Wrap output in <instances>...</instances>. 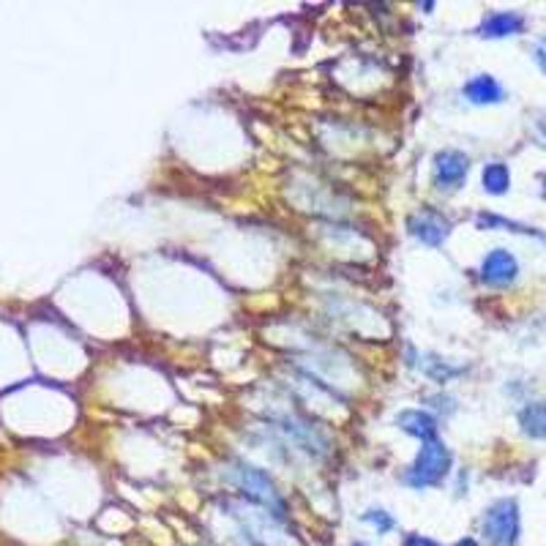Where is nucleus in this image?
Returning a JSON list of instances; mask_svg holds the SVG:
<instances>
[{"label":"nucleus","instance_id":"nucleus-1","mask_svg":"<svg viewBox=\"0 0 546 546\" xmlns=\"http://www.w3.org/2000/svg\"><path fill=\"white\" fill-rule=\"evenodd\" d=\"M448 470H451V451L440 440H429L424 442L415 465L407 470L404 481L415 489H427V487H437L448 475Z\"/></svg>","mask_w":546,"mask_h":546},{"label":"nucleus","instance_id":"nucleus-12","mask_svg":"<svg viewBox=\"0 0 546 546\" xmlns=\"http://www.w3.org/2000/svg\"><path fill=\"white\" fill-rule=\"evenodd\" d=\"M475 227H478V230L505 227V230H511V233H530V235H535V230L525 227V224H517V221H505V219H500V216H492V213H481V216L475 219Z\"/></svg>","mask_w":546,"mask_h":546},{"label":"nucleus","instance_id":"nucleus-4","mask_svg":"<svg viewBox=\"0 0 546 546\" xmlns=\"http://www.w3.org/2000/svg\"><path fill=\"white\" fill-rule=\"evenodd\" d=\"M407 224H410V233L427 246H440L448 238V233H451V221L440 216L437 211H429V208L410 216Z\"/></svg>","mask_w":546,"mask_h":546},{"label":"nucleus","instance_id":"nucleus-14","mask_svg":"<svg viewBox=\"0 0 546 546\" xmlns=\"http://www.w3.org/2000/svg\"><path fill=\"white\" fill-rule=\"evenodd\" d=\"M402 546H440L437 541L427 538V535H407Z\"/></svg>","mask_w":546,"mask_h":546},{"label":"nucleus","instance_id":"nucleus-13","mask_svg":"<svg viewBox=\"0 0 546 546\" xmlns=\"http://www.w3.org/2000/svg\"><path fill=\"white\" fill-rule=\"evenodd\" d=\"M364 522H372L377 527V533H391L394 530V519L385 511H366Z\"/></svg>","mask_w":546,"mask_h":546},{"label":"nucleus","instance_id":"nucleus-17","mask_svg":"<svg viewBox=\"0 0 546 546\" xmlns=\"http://www.w3.org/2000/svg\"><path fill=\"white\" fill-rule=\"evenodd\" d=\"M352 546H369L366 541H356V543H352Z\"/></svg>","mask_w":546,"mask_h":546},{"label":"nucleus","instance_id":"nucleus-10","mask_svg":"<svg viewBox=\"0 0 546 546\" xmlns=\"http://www.w3.org/2000/svg\"><path fill=\"white\" fill-rule=\"evenodd\" d=\"M519 427L527 437H546V402H533L519 412Z\"/></svg>","mask_w":546,"mask_h":546},{"label":"nucleus","instance_id":"nucleus-6","mask_svg":"<svg viewBox=\"0 0 546 546\" xmlns=\"http://www.w3.org/2000/svg\"><path fill=\"white\" fill-rule=\"evenodd\" d=\"M467 170H470V162L459 150H440L434 156V175H437V183L445 188H457L465 181Z\"/></svg>","mask_w":546,"mask_h":546},{"label":"nucleus","instance_id":"nucleus-8","mask_svg":"<svg viewBox=\"0 0 546 546\" xmlns=\"http://www.w3.org/2000/svg\"><path fill=\"white\" fill-rule=\"evenodd\" d=\"M396 427L402 432L412 434V437L424 440V442L434 440V434H437V421L432 419L429 412H424V410H404V412H399L396 415Z\"/></svg>","mask_w":546,"mask_h":546},{"label":"nucleus","instance_id":"nucleus-2","mask_svg":"<svg viewBox=\"0 0 546 546\" xmlns=\"http://www.w3.org/2000/svg\"><path fill=\"white\" fill-rule=\"evenodd\" d=\"M230 481L249 500H254V503H260L263 508H268V513H273L276 519L284 517V500H281L279 489L273 487V481L263 470L249 467V465H238L230 473Z\"/></svg>","mask_w":546,"mask_h":546},{"label":"nucleus","instance_id":"nucleus-5","mask_svg":"<svg viewBox=\"0 0 546 546\" xmlns=\"http://www.w3.org/2000/svg\"><path fill=\"white\" fill-rule=\"evenodd\" d=\"M517 273H519L517 257H513L511 251H505V249L489 251L484 265H481V279H484L487 284H492V287H505V284H511L513 279H517Z\"/></svg>","mask_w":546,"mask_h":546},{"label":"nucleus","instance_id":"nucleus-3","mask_svg":"<svg viewBox=\"0 0 546 546\" xmlns=\"http://www.w3.org/2000/svg\"><path fill=\"white\" fill-rule=\"evenodd\" d=\"M484 535L495 546H517L519 541V505L517 500H497L487 508L484 522H481Z\"/></svg>","mask_w":546,"mask_h":546},{"label":"nucleus","instance_id":"nucleus-11","mask_svg":"<svg viewBox=\"0 0 546 546\" xmlns=\"http://www.w3.org/2000/svg\"><path fill=\"white\" fill-rule=\"evenodd\" d=\"M481 183H484V188L489 191V195H505L508 186H511V173L505 165L500 162H492L484 167V173H481Z\"/></svg>","mask_w":546,"mask_h":546},{"label":"nucleus","instance_id":"nucleus-15","mask_svg":"<svg viewBox=\"0 0 546 546\" xmlns=\"http://www.w3.org/2000/svg\"><path fill=\"white\" fill-rule=\"evenodd\" d=\"M535 60H538V66H541L543 74H546V50H535Z\"/></svg>","mask_w":546,"mask_h":546},{"label":"nucleus","instance_id":"nucleus-16","mask_svg":"<svg viewBox=\"0 0 546 546\" xmlns=\"http://www.w3.org/2000/svg\"><path fill=\"white\" fill-rule=\"evenodd\" d=\"M454 546H478V543H475L473 538H462V541H457Z\"/></svg>","mask_w":546,"mask_h":546},{"label":"nucleus","instance_id":"nucleus-7","mask_svg":"<svg viewBox=\"0 0 546 546\" xmlns=\"http://www.w3.org/2000/svg\"><path fill=\"white\" fill-rule=\"evenodd\" d=\"M522 27H525V17L513 14V12H495L481 22L478 34L484 39H505V36L519 34Z\"/></svg>","mask_w":546,"mask_h":546},{"label":"nucleus","instance_id":"nucleus-9","mask_svg":"<svg viewBox=\"0 0 546 546\" xmlns=\"http://www.w3.org/2000/svg\"><path fill=\"white\" fill-rule=\"evenodd\" d=\"M465 96L473 104H497V102H503V88L495 77L478 74L465 85Z\"/></svg>","mask_w":546,"mask_h":546}]
</instances>
